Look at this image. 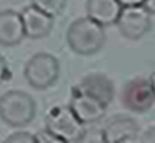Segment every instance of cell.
Returning <instances> with one entry per match:
<instances>
[{"label": "cell", "mask_w": 155, "mask_h": 143, "mask_svg": "<svg viewBox=\"0 0 155 143\" xmlns=\"http://www.w3.org/2000/svg\"><path fill=\"white\" fill-rule=\"evenodd\" d=\"M45 128L54 134L62 143L84 142L86 130L69 105H54L45 116Z\"/></svg>", "instance_id": "3"}, {"label": "cell", "mask_w": 155, "mask_h": 143, "mask_svg": "<svg viewBox=\"0 0 155 143\" xmlns=\"http://www.w3.org/2000/svg\"><path fill=\"white\" fill-rule=\"evenodd\" d=\"M148 80H150V84H151V88H153V92L155 95V72L150 74V77H148Z\"/></svg>", "instance_id": "20"}, {"label": "cell", "mask_w": 155, "mask_h": 143, "mask_svg": "<svg viewBox=\"0 0 155 143\" xmlns=\"http://www.w3.org/2000/svg\"><path fill=\"white\" fill-rule=\"evenodd\" d=\"M37 103L23 91H8L0 96V119L14 128L26 127L34 120Z\"/></svg>", "instance_id": "2"}, {"label": "cell", "mask_w": 155, "mask_h": 143, "mask_svg": "<svg viewBox=\"0 0 155 143\" xmlns=\"http://www.w3.org/2000/svg\"><path fill=\"white\" fill-rule=\"evenodd\" d=\"M61 73L59 61L53 54L39 52L26 62L23 76L27 84L37 91L51 88L58 81Z\"/></svg>", "instance_id": "4"}, {"label": "cell", "mask_w": 155, "mask_h": 143, "mask_svg": "<svg viewBox=\"0 0 155 143\" xmlns=\"http://www.w3.org/2000/svg\"><path fill=\"white\" fill-rule=\"evenodd\" d=\"M35 139H37L38 143H62L54 134H51L47 128L38 131L35 134Z\"/></svg>", "instance_id": "15"}, {"label": "cell", "mask_w": 155, "mask_h": 143, "mask_svg": "<svg viewBox=\"0 0 155 143\" xmlns=\"http://www.w3.org/2000/svg\"><path fill=\"white\" fill-rule=\"evenodd\" d=\"M140 142H147V143H155V126H151L148 127L144 132L142 134L140 138Z\"/></svg>", "instance_id": "17"}, {"label": "cell", "mask_w": 155, "mask_h": 143, "mask_svg": "<svg viewBox=\"0 0 155 143\" xmlns=\"http://www.w3.org/2000/svg\"><path fill=\"white\" fill-rule=\"evenodd\" d=\"M143 7H144L151 15H155V0H144Z\"/></svg>", "instance_id": "19"}, {"label": "cell", "mask_w": 155, "mask_h": 143, "mask_svg": "<svg viewBox=\"0 0 155 143\" xmlns=\"http://www.w3.org/2000/svg\"><path fill=\"white\" fill-rule=\"evenodd\" d=\"M120 34L130 41H138L151 30V14L143 5L123 7L115 23Z\"/></svg>", "instance_id": "6"}, {"label": "cell", "mask_w": 155, "mask_h": 143, "mask_svg": "<svg viewBox=\"0 0 155 143\" xmlns=\"http://www.w3.org/2000/svg\"><path fill=\"white\" fill-rule=\"evenodd\" d=\"M20 16L25 27V34L30 39H42L47 37L54 27V18L32 4L23 8Z\"/></svg>", "instance_id": "9"}, {"label": "cell", "mask_w": 155, "mask_h": 143, "mask_svg": "<svg viewBox=\"0 0 155 143\" xmlns=\"http://www.w3.org/2000/svg\"><path fill=\"white\" fill-rule=\"evenodd\" d=\"M140 127L135 119L127 115H116L107 121L101 131V142L126 143L136 142L139 139Z\"/></svg>", "instance_id": "8"}, {"label": "cell", "mask_w": 155, "mask_h": 143, "mask_svg": "<svg viewBox=\"0 0 155 143\" xmlns=\"http://www.w3.org/2000/svg\"><path fill=\"white\" fill-rule=\"evenodd\" d=\"M7 143H37L35 134L27 132V131H15L11 135L5 138Z\"/></svg>", "instance_id": "14"}, {"label": "cell", "mask_w": 155, "mask_h": 143, "mask_svg": "<svg viewBox=\"0 0 155 143\" xmlns=\"http://www.w3.org/2000/svg\"><path fill=\"white\" fill-rule=\"evenodd\" d=\"M66 3L68 0H31V4L34 7L39 8L41 11H43L53 18L59 16L64 12Z\"/></svg>", "instance_id": "13"}, {"label": "cell", "mask_w": 155, "mask_h": 143, "mask_svg": "<svg viewBox=\"0 0 155 143\" xmlns=\"http://www.w3.org/2000/svg\"><path fill=\"white\" fill-rule=\"evenodd\" d=\"M121 7H135V5H143L144 0H117Z\"/></svg>", "instance_id": "18"}, {"label": "cell", "mask_w": 155, "mask_h": 143, "mask_svg": "<svg viewBox=\"0 0 155 143\" xmlns=\"http://www.w3.org/2000/svg\"><path fill=\"white\" fill-rule=\"evenodd\" d=\"M107 42L104 27L91 19L82 16L73 20L66 30V43L73 53L78 55H93L99 53Z\"/></svg>", "instance_id": "1"}, {"label": "cell", "mask_w": 155, "mask_h": 143, "mask_svg": "<svg viewBox=\"0 0 155 143\" xmlns=\"http://www.w3.org/2000/svg\"><path fill=\"white\" fill-rule=\"evenodd\" d=\"M155 103V95L150 80L138 76L126 82L121 91V104L131 112H147Z\"/></svg>", "instance_id": "5"}, {"label": "cell", "mask_w": 155, "mask_h": 143, "mask_svg": "<svg viewBox=\"0 0 155 143\" xmlns=\"http://www.w3.org/2000/svg\"><path fill=\"white\" fill-rule=\"evenodd\" d=\"M26 38L22 16L14 10L0 11V45L16 46Z\"/></svg>", "instance_id": "11"}, {"label": "cell", "mask_w": 155, "mask_h": 143, "mask_svg": "<svg viewBox=\"0 0 155 143\" xmlns=\"http://www.w3.org/2000/svg\"><path fill=\"white\" fill-rule=\"evenodd\" d=\"M11 78V69L8 65L7 59L3 55H0V85L7 82Z\"/></svg>", "instance_id": "16"}, {"label": "cell", "mask_w": 155, "mask_h": 143, "mask_svg": "<svg viewBox=\"0 0 155 143\" xmlns=\"http://www.w3.org/2000/svg\"><path fill=\"white\" fill-rule=\"evenodd\" d=\"M69 107L74 112V115L78 118V120L84 124L96 123L101 120L105 116L107 108H108L99 99L85 93L76 85L71 88Z\"/></svg>", "instance_id": "7"}, {"label": "cell", "mask_w": 155, "mask_h": 143, "mask_svg": "<svg viewBox=\"0 0 155 143\" xmlns=\"http://www.w3.org/2000/svg\"><path fill=\"white\" fill-rule=\"evenodd\" d=\"M85 93L99 99L107 107L113 101L115 97V84L107 74L103 73H89L81 78L76 85Z\"/></svg>", "instance_id": "10"}, {"label": "cell", "mask_w": 155, "mask_h": 143, "mask_svg": "<svg viewBox=\"0 0 155 143\" xmlns=\"http://www.w3.org/2000/svg\"><path fill=\"white\" fill-rule=\"evenodd\" d=\"M121 5L117 0H86V16L93 19L103 27H108L116 23Z\"/></svg>", "instance_id": "12"}]
</instances>
